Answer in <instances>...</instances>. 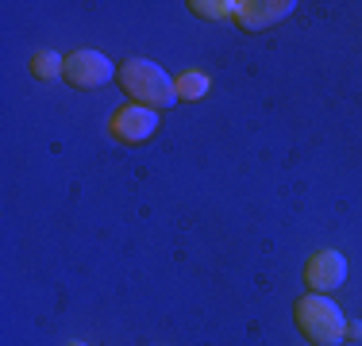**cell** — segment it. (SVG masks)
Returning <instances> with one entry per match:
<instances>
[{"label":"cell","instance_id":"cell-8","mask_svg":"<svg viewBox=\"0 0 362 346\" xmlns=\"http://www.w3.org/2000/svg\"><path fill=\"white\" fill-rule=\"evenodd\" d=\"M31 73H35L39 81H54V77L66 73V58H58L54 50H39V54L31 58Z\"/></svg>","mask_w":362,"mask_h":346},{"label":"cell","instance_id":"cell-9","mask_svg":"<svg viewBox=\"0 0 362 346\" xmlns=\"http://www.w3.org/2000/svg\"><path fill=\"white\" fill-rule=\"evenodd\" d=\"M189 8H193L197 16H209V20H235V12H239L235 0H212V4H204V0H193Z\"/></svg>","mask_w":362,"mask_h":346},{"label":"cell","instance_id":"cell-11","mask_svg":"<svg viewBox=\"0 0 362 346\" xmlns=\"http://www.w3.org/2000/svg\"><path fill=\"white\" fill-rule=\"evenodd\" d=\"M66 346H89V342H66Z\"/></svg>","mask_w":362,"mask_h":346},{"label":"cell","instance_id":"cell-4","mask_svg":"<svg viewBox=\"0 0 362 346\" xmlns=\"http://www.w3.org/2000/svg\"><path fill=\"white\" fill-rule=\"evenodd\" d=\"M62 77L74 89H100V85H108L112 77H116V66H112L100 50H74V54L66 58Z\"/></svg>","mask_w":362,"mask_h":346},{"label":"cell","instance_id":"cell-1","mask_svg":"<svg viewBox=\"0 0 362 346\" xmlns=\"http://www.w3.org/2000/svg\"><path fill=\"white\" fill-rule=\"evenodd\" d=\"M116 81L124 85V93L135 104H143V108L158 112V108L177 104L174 81H170V73L158 62H146V58H127V62L116 66Z\"/></svg>","mask_w":362,"mask_h":346},{"label":"cell","instance_id":"cell-2","mask_svg":"<svg viewBox=\"0 0 362 346\" xmlns=\"http://www.w3.org/2000/svg\"><path fill=\"white\" fill-rule=\"evenodd\" d=\"M293 319H297L300 335L313 346H339L347 339V316L339 311V304H332L320 292L300 297L297 308H293Z\"/></svg>","mask_w":362,"mask_h":346},{"label":"cell","instance_id":"cell-5","mask_svg":"<svg viewBox=\"0 0 362 346\" xmlns=\"http://www.w3.org/2000/svg\"><path fill=\"white\" fill-rule=\"evenodd\" d=\"M347 281V258L339 250H316L313 258L305 262V285L313 292H335L339 285Z\"/></svg>","mask_w":362,"mask_h":346},{"label":"cell","instance_id":"cell-6","mask_svg":"<svg viewBox=\"0 0 362 346\" xmlns=\"http://www.w3.org/2000/svg\"><path fill=\"white\" fill-rule=\"evenodd\" d=\"M293 8H297L293 0H251V4H239L235 23L243 31H262V28H270V23L286 20Z\"/></svg>","mask_w":362,"mask_h":346},{"label":"cell","instance_id":"cell-3","mask_svg":"<svg viewBox=\"0 0 362 346\" xmlns=\"http://www.w3.org/2000/svg\"><path fill=\"white\" fill-rule=\"evenodd\" d=\"M108 131H112V138H119V143H127V146L146 143V138L158 131V112L143 108V104H124V108L112 112Z\"/></svg>","mask_w":362,"mask_h":346},{"label":"cell","instance_id":"cell-7","mask_svg":"<svg viewBox=\"0 0 362 346\" xmlns=\"http://www.w3.org/2000/svg\"><path fill=\"white\" fill-rule=\"evenodd\" d=\"M209 89H212V81H209V73H201V69H185V73H177V81H174L177 100H201V97H209Z\"/></svg>","mask_w":362,"mask_h":346},{"label":"cell","instance_id":"cell-10","mask_svg":"<svg viewBox=\"0 0 362 346\" xmlns=\"http://www.w3.org/2000/svg\"><path fill=\"white\" fill-rule=\"evenodd\" d=\"M347 335L351 339H362V323H347Z\"/></svg>","mask_w":362,"mask_h":346}]
</instances>
